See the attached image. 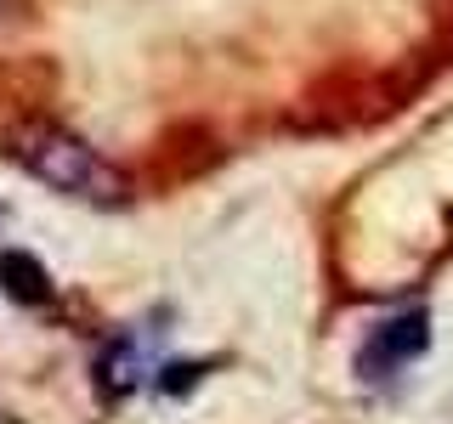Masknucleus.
<instances>
[{
	"mask_svg": "<svg viewBox=\"0 0 453 424\" xmlns=\"http://www.w3.org/2000/svg\"><path fill=\"white\" fill-rule=\"evenodd\" d=\"M148 367H153V329H148V334L125 329V334H113L108 345H103L96 379H103L108 396H125V390H136L142 379H148Z\"/></svg>",
	"mask_w": 453,
	"mask_h": 424,
	"instance_id": "obj_3",
	"label": "nucleus"
},
{
	"mask_svg": "<svg viewBox=\"0 0 453 424\" xmlns=\"http://www.w3.org/2000/svg\"><path fill=\"white\" fill-rule=\"evenodd\" d=\"M0 424H12V413H6V407H0Z\"/></svg>",
	"mask_w": 453,
	"mask_h": 424,
	"instance_id": "obj_5",
	"label": "nucleus"
},
{
	"mask_svg": "<svg viewBox=\"0 0 453 424\" xmlns=\"http://www.w3.org/2000/svg\"><path fill=\"white\" fill-rule=\"evenodd\" d=\"M0 289L12 294L18 306H46L51 300V272L23 249H6L0 254Z\"/></svg>",
	"mask_w": 453,
	"mask_h": 424,
	"instance_id": "obj_4",
	"label": "nucleus"
},
{
	"mask_svg": "<svg viewBox=\"0 0 453 424\" xmlns=\"http://www.w3.org/2000/svg\"><path fill=\"white\" fill-rule=\"evenodd\" d=\"M425 345H431V317L414 306V311H396V317L374 322V329L363 334V351H357V374L363 379H391L403 374L414 357H425Z\"/></svg>",
	"mask_w": 453,
	"mask_h": 424,
	"instance_id": "obj_2",
	"label": "nucleus"
},
{
	"mask_svg": "<svg viewBox=\"0 0 453 424\" xmlns=\"http://www.w3.org/2000/svg\"><path fill=\"white\" fill-rule=\"evenodd\" d=\"M0 153H6L23 176H35L40 187L74 198V204L119 209L125 198H131V181H125L119 164L103 159L85 136L63 131L57 119H40V113H35V119L6 125V131H0Z\"/></svg>",
	"mask_w": 453,
	"mask_h": 424,
	"instance_id": "obj_1",
	"label": "nucleus"
}]
</instances>
